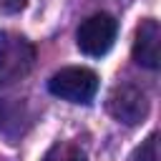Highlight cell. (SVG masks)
<instances>
[{
	"label": "cell",
	"instance_id": "cell-6",
	"mask_svg": "<svg viewBox=\"0 0 161 161\" xmlns=\"http://www.w3.org/2000/svg\"><path fill=\"white\" fill-rule=\"evenodd\" d=\"M43 161H86V151L78 143L70 141H58L48 148V153L43 156Z\"/></svg>",
	"mask_w": 161,
	"mask_h": 161
},
{
	"label": "cell",
	"instance_id": "cell-2",
	"mask_svg": "<svg viewBox=\"0 0 161 161\" xmlns=\"http://www.w3.org/2000/svg\"><path fill=\"white\" fill-rule=\"evenodd\" d=\"M35 63V48L18 33H0V83L20 80Z\"/></svg>",
	"mask_w": 161,
	"mask_h": 161
},
{
	"label": "cell",
	"instance_id": "cell-8",
	"mask_svg": "<svg viewBox=\"0 0 161 161\" xmlns=\"http://www.w3.org/2000/svg\"><path fill=\"white\" fill-rule=\"evenodd\" d=\"M28 0H0V15H13L25 8Z\"/></svg>",
	"mask_w": 161,
	"mask_h": 161
},
{
	"label": "cell",
	"instance_id": "cell-3",
	"mask_svg": "<svg viewBox=\"0 0 161 161\" xmlns=\"http://www.w3.org/2000/svg\"><path fill=\"white\" fill-rule=\"evenodd\" d=\"M116 33H118V23L113 15L108 13H96L91 18H86L78 30H75V43L80 48V53L86 55H106L116 40Z\"/></svg>",
	"mask_w": 161,
	"mask_h": 161
},
{
	"label": "cell",
	"instance_id": "cell-7",
	"mask_svg": "<svg viewBox=\"0 0 161 161\" xmlns=\"http://www.w3.org/2000/svg\"><path fill=\"white\" fill-rule=\"evenodd\" d=\"M138 158L141 161H158V153H156V136L151 133L148 141L143 143V148L138 151Z\"/></svg>",
	"mask_w": 161,
	"mask_h": 161
},
{
	"label": "cell",
	"instance_id": "cell-4",
	"mask_svg": "<svg viewBox=\"0 0 161 161\" xmlns=\"http://www.w3.org/2000/svg\"><path fill=\"white\" fill-rule=\"evenodd\" d=\"M108 113L126 123V126H136L148 116V96L143 88L133 86V83H121L111 91L108 96Z\"/></svg>",
	"mask_w": 161,
	"mask_h": 161
},
{
	"label": "cell",
	"instance_id": "cell-5",
	"mask_svg": "<svg viewBox=\"0 0 161 161\" xmlns=\"http://www.w3.org/2000/svg\"><path fill=\"white\" fill-rule=\"evenodd\" d=\"M133 60L148 70H156L161 65V28L153 18L141 20V25L136 28Z\"/></svg>",
	"mask_w": 161,
	"mask_h": 161
},
{
	"label": "cell",
	"instance_id": "cell-1",
	"mask_svg": "<svg viewBox=\"0 0 161 161\" xmlns=\"http://www.w3.org/2000/svg\"><path fill=\"white\" fill-rule=\"evenodd\" d=\"M48 91L68 103H91L98 93V75L83 65H68L50 75Z\"/></svg>",
	"mask_w": 161,
	"mask_h": 161
}]
</instances>
